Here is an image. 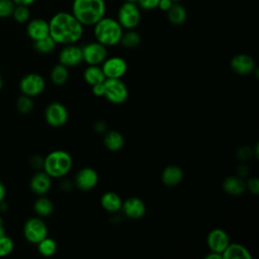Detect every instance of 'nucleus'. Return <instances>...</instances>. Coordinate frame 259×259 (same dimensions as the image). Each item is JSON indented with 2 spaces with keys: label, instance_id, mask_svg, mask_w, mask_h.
I'll return each instance as SVG.
<instances>
[{
  "label": "nucleus",
  "instance_id": "1",
  "mask_svg": "<svg viewBox=\"0 0 259 259\" xmlns=\"http://www.w3.org/2000/svg\"><path fill=\"white\" fill-rule=\"evenodd\" d=\"M50 36L61 45L76 44L84 33V26L72 12H57L49 21Z\"/></svg>",
  "mask_w": 259,
  "mask_h": 259
},
{
  "label": "nucleus",
  "instance_id": "2",
  "mask_svg": "<svg viewBox=\"0 0 259 259\" xmlns=\"http://www.w3.org/2000/svg\"><path fill=\"white\" fill-rule=\"evenodd\" d=\"M105 13L104 0H73L72 14L83 26H93Z\"/></svg>",
  "mask_w": 259,
  "mask_h": 259
},
{
  "label": "nucleus",
  "instance_id": "3",
  "mask_svg": "<svg viewBox=\"0 0 259 259\" xmlns=\"http://www.w3.org/2000/svg\"><path fill=\"white\" fill-rule=\"evenodd\" d=\"M122 33L123 28L112 17L104 16L93 25L95 39L105 47H113L119 44Z\"/></svg>",
  "mask_w": 259,
  "mask_h": 259
},
{
  "label": "nucleus",
  "instance_id": "4",
  "mask_svg": "<svg viewBox=\"0 0 259 259\" xmlns=\"http://www.w3.org/2000/svg\"><path fill=\"white\" fill-rule=\"evenodd\" d=\"M73 166L71 155L64 150H55L48 154L44 159V171L52 178H61L66 176Z\"/></svg>",
  "mask_w": 259,
  "mask_h": 259
},
{
  "label": "nucleus",
  "instance_id": "5",
  "mask_svg": "<svg viewBox=\"0 0 259 259\" xmlns=\"http://www.w3.org/2000/svg\"><path fill=\"white\" fill-rule=\"evenodd\" d=\"M116 20L123 29H135L141 21V8L134 2H122L117 10Z\"/></svg>",
  "mask_w": 259,
  "mask_h": 259
},
{
  "label": "nucleus",
  "instance_id": "6",
  "mask_svg": "<svg viewBox=\"0 0 259 259\" xmlns=\"http://www.w3.org/2000/svg\"><path fill=\"white\" fill-rule=\"evenodd\" d=\"M104 97L113 104L123 103L128 96V90L126 85L121 79L106 78L103 82Z\"/></svg>",
  "mask_w": 259,
  "mask_h": 259
},
{
  "label": "nucleus",
  "instance_id": "7",
  "mask_svg": "<svg viewBox=\"0 0 259 259\" xmlns=\"http://www.w3.org/2000/svg\"><path fill=\"white\" fill-rule=\"evenodd\" d=\"M23 235L28 242L32 244H37L39 241L48 236L47 225L39 218H31L27 220L24 224Z\"/></svg>",
  "mask_w": 259,
  "mask_h": 259
},
{
  "label": "nucleus",
  "instance_id": "8",
  "mask_svg": "<svg viewBox=\"0 0 259 259\" xmlns=\"http://www.w3.org/2000/svg\"><path fill=\"white\" fill-rule=\"evenodd\" d=\"M81 50L83 61L88 65H100L107 58V47L97 40L84 45Z\"/></svg>",
  "mask_w": 259,
  "mask_h": 259
},
{
  "label": "nucleus",
  "instance_id": "9",
  "mask_svg": "<svg viewBox=\"0 0 259 259\" xmlns=\"http://www.w3.org/2000/svg\"><path fill=\"white\" fill-rule=\"evenodd\" d=\"M46 87L44 78L36 73H29L22 77L19 83V88L22 94L33 97L39 95Z\"/></svg>",
  "mask_w": 259,
  "mask_h": 259
},
{
  "label": "nucleus",
  "instance_id": "10",
  "mask_svg": "<svg viewBox=\"0 0 259 259\" xmlns=\"http://www.w3.org/2000/svg\"><path fill=\"white\" fill-rule=\"evenodd\" d=\"M69 117L68 110L66 106L61 103V102H52L50 103L46 110H45V118L46 121L54 126V127H59L64 125Z\"/></svg>",
  "mask_w": 259,
  "mask_h": 259
},
{
  "label": "nucleus",
  "instance_id": "11",
  "mask_svg": "<svg viewBox=\"0 0 259 259\" xmlns=\"http://www.w3.org/2000/svg\"><path fill=\"white\" fill-rule=\"evenodd\" d=\"M105 78L120 79L127 71V64L124 59L118 56L106 58L101 66Z\"/></svg>",
  "mask_w": 259,
  "mask_h": 259
},
{
  "label": "nucleus",
  "instance_id": "12",
  "mask_svg": "<svg viewBox=\"0 0 259 259\" xmlns=\"http://www.w3.org/2000/svg\"><path fill=\"white\" fill-rule=\"evenodd\" d=\"M98 173L91 167H84L80 169L74 178V185L83 191L93 189L98 183Z\"/></svg>",
  "mask_w": 259,
  "mask_h": 259
},
{
  "label": "nucleus",
  "instance_id": "13",
  "mask_svg": "<svg viewBox=\"0 0 259 259\" xmlns=\"http://www.w3.org/2000/svg\"><path fill=\"white\" fill-rule=\"evenodd\" d=\"M83 61L81 47L75 44L65 45L59 54L60 64L66 66L67 68L76 67Z\"/></svg>",
  "mask_w": 259,
  "mask_h": 259
},
{
  "label": "nucleus",
  "instance_id": "14",
  "mask_svg": "<svg viewBox=\"0 0 259 259\" xmlns=\"http://www.w3.org/2000/svg\"><path fill=\"white\" fill-rule=\"evenodd\" d=\"M230 244V237L228 233L223 229L211 230L206 237V245L210 251L223 253V251Z\"/></svg>",
  "mask_w": 259,
  "mask_h": 259
},
{
  "label": "nucleus",
  "instance_id": "15",
  "mask_svg": "<svg viewBox=\"0 0 259 259\" xmlns=\"http://www.w3.org/2000/svg\"><path fill=\"white\" fill-rule=\"evenodd\" d=\"M230 67L234 73L245 76L255 70V61L250 55L238 54L231 59Z\"/></svg>",
  "mask_w": 259,
  "mask_h": 259
},
{
  "label": "nucleus",
  "instance_id": "16",
  "mask_svg": "<svg viewBox=\"0 0 259 259\" xmlns=\"http://www.w3.org/2000/svg\"><path fill=\"white\" fill-rule=\"evenodd\" d=\"M120 209L126 218L139 220L146 213V204L141 198L132 196L122 201Z\"/></svg>",
  "mask_w": 259,
  "mask_h": 259
},
{
  "label": "nucleus",
  "instance_id": "17",
  "mask_svg": "<svg viewBox=\"0 0 259 259\" xmlns=\"http://www.w3.org/2000/svg\"><path fill=\"white\" fill-rule=\"evenodd\" d=\"M27 35L34 41L50 35L49 21L42 18H34L28 21L26 26Z\"/></svg>",
  "mask_w": 259,
  "mask_h": 259
},
{
  "label": "nucleus",
  "instance_id": "18",
  "mask_svg": "<svg viewBox=\"0 0 259 259\" xmlns=\"http://www.w3.org/2000/svg\"><path fill=\"white\" fill-rule=\"evenodd\" d=\"M30 189L37 195H45L52 186V177L45 171L36 172L30 179Z\"/></svg>",
  "mask_w": 259,
  "mask_h": 259
},
{
  "label": "nucleus",
  "instance_id": "19",
  "mask_svg": "<svg viewBox=\"0 0 259 259\" xmlns=\"http://www.w3.org/2000/svg\"><path fill=\"white\" fill-rule=\"evenodd\" d=\"M183 179V171L181 167L177 165L166 166L161 174L162 182L168 187H174L178 185Z\"/></svg>",
  "mask_w": 259,
  "mask_h": 259
},
{
  "label": "nucleus",
  "instance_id": "20",
  "mask_svg": "<svg viewBox=\"0 0 259 259\" xmlns=\"http://www.w3.org/2000/svg\"><path fill=\"white\" fill-rule=\"evenodd\" d=\"M223 189L230 195L238 196L246 190L245 180L239 176H228L223 181Z\"/></svg>",
  "mask_w": 259,
  "mask_h": 259
},
{
  "label": "nucleus",
  "instance_id": "21",
  "mask_svg": "<svg viewBox=\"0 0 259 259\" xmlns=\"http://www.w3.org/2000/svg\"><path fill=\"white\" fill-rule=\"evenodd\" d=\"M100 204L103 209L108 212L115 213L120 210L122 199L121 197L114 191H106L102 194L100 198Z\"/></svg>",
  "mask_w": 259,
  "mask_h": 259
},
{
  "label": "nucleus",
  "instance_id": "22",
  "mask_svg": "<svg viewBox=\"0 0 259 259\" xmlns=\"http://www.w3.org/2000/svg\"><path fill=\"white\" fill-rule=\"evenodd\" d=\"M223 259H250L252 255L249 250L239 244V243H231L227 246V248L222 253Z\"/></svg>",
  "mask_w": 259,
  "mask_h": 259
},
{
  "label": "nucleus",
  "instance_id": "23",
  "mask_svg": "<svg viewBox=\"0 0 259 259\" xmlns=\"http://www.w3.org/2000/svg\"><path fill=\"white\" fill-rule=\"evenodd\" d=\"M103 143L106 149L112 152H116L123 147L124 139L123 136L117 131H106L104 133Z\"/></svg>",
  "mask_w": 259,
  "mask_h": 259
},
{
  "label": "nucleus",
  "instance_id": "24",
  "mask_svg": "<svg viewBox=\"0 0 259 259\" xmlns=\"http://www.w3.org/2000/svg\"><path fill=\"white\" fill-rule=\"evenodd\" d=\"M83 78L85 82L91 86L103 83L106 79L101 67L98 65H89L83 73Z\"/></svg>",
  "mask_w": 259,
  "mask_h": 259
},
{
  "label": "nucleus",
  "instance_id": "25",
  "mask_svg": "<svg viewBox=\"0 0 259 259\" xmlns=\"http://www.w3.org/2000/svg\"><path fill=\"white\" fill-rule=\"evenodd\" d=\"M166 13H167L168 20L174 25L183 24L187 17L186 9L184 8L183 5L179 4L178 2H174Z\"/></svg>",
  "mask_w": 259,
  "mask_h": 259
},
{
  "label": "nucleus",
  "instance_id": "26",
  "mask_svg": "<svg viewBox=\"0 0 259 259\" xmlns=\"http://www.w3.org/2000/svg\"><path fill=\"white\" fill-rule=\"evenodd\" d=\"M69 77L68 68L62 64H57L51 71V80L55 85H63Z\"/></svg>",
  "mask_w": 259,
  "mask_h": 259
},
{
  "label": "nucleus",
  "instance_id": "27",
  "mask_svg": "<svg viewBox=\"0 0 259 259\" xmlns=\"http://www.w3.org/2000/svg\"><path fill=\"white\" fill-rule=\"evenodd\" d=\"M141 35L135 29H126L122 33L119 44H121L126 49H135L141 44Z\"/></svg>",
  "mask_w": 259,
  "mask_h": 259
},
{
  "label": "nucleus",
  "instance_id": "28",
  "mask_svg": "<svg viewBox=\"0 0 259 259\" xmlns=\"http://www.w3.org/2000/svg\"><path fill=\"white\" fill-rule=\"evenodd\" d=\"M33 208H34L35 212L38 215H40V217H48V215H50L53 212L54 205H53V202H52L51 199L40 195V197H38L34 201Z\"/></svg>",
  "mask_w": 259,
  "mask_h": 259
},
{
  "label": "nucleus",
  "instance_id": "29",
  "mask_svg": "<svg viewBox=\"0 0 259 259\" xmlns=\"http://www.w3.org/2000/svg\"><path fill=\"white\" fill-rule=\"evenodd\" d=\"M37 250L40 255L45 257H51L57 252V243L54 239L49 238L48 236L39 241L37 244Z\"/></svg>",
  "mask_w": 259,
  "mask_h": 259
},
{
  "label": "nucleus",
  "instance_id": "30",
  "mask_svg": "<svg viewBox=\"0 0 259 259\" xmlns=\"http://www.w3.org/2000/svg\"><path fill=\"white\" fill-rule=\"evenodd\" d=\"M56 45H57V42L52 38V36L48 35L40 39L34 40L33 47L36 52H38L40 54H48V53H51L52 51H54V49L56 48Z\"/></svg>",
  "mask_w": 259,
  "mask_h": 259
},
{
  "label": "nucleus",
  "instance_id": "31",
  "mask_svg": "<svg viewBox=\"0 0 259 259\" xmlns=\"http://www.w3.org/2000/svg\"><path fill=\"white\" fill-rule=\"evenodd\" d=\"M16 107L17 110L23 114L29 113L33 109V101L30 96L22 94L18 97L16 101Z\"/></svg>",
  "mask_w": 259,
  "mask_h": 259
},
{
  "label": "nucleus",
  "instance_id": "32",
  "mask_svg": "<svg viewBox=\"0 0 259 259\" xmlns=\"http://www.w3.org/2000/svg\"><path fill=\"white\" fill-rule=\"evenodd\" d=\"M12 16L19 23L27 22L29 20V17H30V12H29L28 6L15 5L14 10L12 12Z\"/></svg>",
  "mask_w": 259,
  "mask_h": 259
},
{
  "label": "nucleus",
  "instance_id": "33",
  "mask_svg": "<svg viewBox=\"0 0 259 259\" xmlns=\"http://www.w3.org/2000/svg\"><path fill=\"white\" fill-rule=\"evenodd\" d=\"M14 243L12 239L6 235L0 238V257H5L13 251Z\"/></svg>",
  "mask_w": 259,
  "mask_h": 259
},
{
  "label": "nucleus",
  "instance_id": "34",
  "mask_svg": "<svg viewBox=\"0 0 259 259\" xmlns=\"http://www.w3.org/2000/svg\"><path fill=\"white\" fill-rule=\"evenodd\" d=\"M15 4L12 0H0V17L6 18L12 15Z\"/></svg>",
  "mask_w": 259,
  "mask_h": 259
},
{
  "label": "nucleus",
  "instance_id": "35",
  "mask_svg": "<svg viewBox=\"0 0 259 259\" xmlns=\"http://www.w3.org/2000/svg\"><path fill=\"white\" fill-rule=\"evenodd\" d=\"M253 155V150L247 146H242L240 147L237 152H236V156L239 160L241 161H247L249 160Z\"/></svg>",
  "mask_w": 259,
  "mask_h": 259
},
{
  "label": "nucleus",
  "instance_id": "36",
  "mask_svg": "<svg viewBox=\"0 0 259 259\" xmlns=\"http://www.w3.org/2000/svg\"><path fill=\"white\" fill-rule=\"evenodd\" d=\"M245 183H246V189H248L252 194L257 195L259 193V180H258V178L251 177L247 181H245Z\"/></svg>",
  "mask_w": 259,
  "mask_h": 259
},
{
  "label": "nucleus",
  "instance_id": "37",
  "mask_svg": "<svg viewBox=\"0 0 259 259\" xmlns=\"http://www.w3.org/2000/svg\"><path fill=\"white\" fill-rule=\"evenodd\" d=\"M159 0H138L137 4L141 9L144 10H153L158 7Z\"/></svg>",
  "mask_w": 259,
  "mask_h": 259
},
{
  "label": "nucleus",
  "instance_id": "38",
  "mask_svg": "<svg viewBox=\"0 0 259 259\" xmlns=\"http://www.w3.org/2000/svg\"><path fill=\"white\" fill-rule=\"evenodd\" d=\"M173 3L174 2L172 0H159L157 8H159L160 10H162L164 12H167Z\"/></svg>",
  "mask_w": 259,
  "mask_h": 259
},
{
  "label": "nucleus",
  "instance_id": "39",
  "mask_svg": "<svg viewBox=\"0 0 259 259\" xmlns=\"http://www.w3.org/2000/svg\"><path fill=\"white\" fill-rule=\"evenodd\" d=\"M92 92L95 96H98V97H102L104 95V86H103V83H99V84H96V85H93L92 86Z\"/></svg>",
  "mask_w": 259,
  "mask_h": 259
},
{
  "label": "nucleus",
  "instance_id": "40",
  "mask_svg": "<svg viewBox=\"0 0 259 259\" xmlns=\"http://www.w3.org/2000/svg\"><path fill=\"white\" fill-rule=\"evenodd\" d=\"M94 130L99 134H104L107 131V124L103 120H97L94 123Z\"/></svg>",
  "mask_w": 259,
  "mask_h": 259
},
{
  "label": "nucleus",
  "instance_id": "41",
  "mask_svg": "<svg viewBox=\"0 0 259 259\" xmlns=\"http://www.w3.org/2000/svg\"><path fill=\"white\" fill-rule=\"evenodd\" d=\"M248 173H249V169H248V167L246 165L241 164V165L238 166V168H237V176H239L241 178H244V177H246L248 175Z\"/></svg>",
  "mask_w": 259,
  "mask_h": 259
},
{
  "label": "nucleus",
  "instance_id": "42",
  "mask_svg": "<svg viewBox=\"0 0 259 259\" xmlns=\"http://www.w3.org/2000/svg\"><path fill=\"white\" fill-rule=\"evenodd\" d=\"M30 164H31V166H32L33 168L38 169V168L42 167V165H44V159H41V158L38 157V156H35V157H33V158L30 160Z\"/></svg>",
  "mask_w": 259,
  "mask_h": 259
},
{
  "label": "nucleus",
  "instance_id": "43",
  "mask_svg": "<svg viewBox=\"0 0 259 259\" xmlns=\"http://www.w3.org/2000/svg\"><path fill=\"white\" fill-rule=\"evenodd\" d=\"M204 258H205V259H223V256H222L221 253L213 252V251H209V253L206 254Z\"/></svg>",
  "mask_w": 259,
  "mask_h": 259
},
{
  "label": "nucleus",
  "instance_id": "44",
  "mask_svg": "<svg viewBox=\"0 0 259 259\" xmlns=\"http://www.w3.org/2000/svg\"><path fill=\"white\" fill-rule=\"evenodd\" d=\"M15 5H24V6H29L32 3L35 2V0H12Z\"/></svg>",
  "mask_w": 259,
  "mask_h": 259
},
{
  "label": "nucleus",
  "instance_id": "45",
  "mask_svg": "<svg viewBox=\"0 0 259 259\" xmlns=\"http://www.w3.org/2000/svg\"><path fill=\"white\" fill-rule=\"evenodd\" d=\"M72 186H73V185H72L71 181H69V180H63V181L60 183V187H61V189H63V190H69V189H71Z\"/></svg>",
  "mask_w": 259,
  "mask_h": 259
},
{
  "label": "nucleus",
  "instance_id": "46",
  "mask_svg": "<svg viewBox=\"0 0 259 259\" xmlns=\"http://www.w3.org/2000/svg\"><path fill=\"white\" fill-rule=\"evenodd\" d=\"M5 193H6L5 186L0 182V202L3 201V199H4V197H5Z\"/></svg>",
  "mask_w": 259,
  "mask_h": 259
},
{
  "label": "nucleus",
  "instance_id": "47",
  "mask_svg": "<svg viewBox=\"0 0 259 259\" xmlns=\"http://www.w3.org/2000/svg\"><path fill=\"white\" fill-rule=\"evenodd\" d=\"M5 235V230H4V227H3V222H2V219L0 217V238L2 236Z\"/></svg>",
  "mask_w": 259,
  "mask_h": 259
},
{
  "label": "nucleus",
  "instance_id": "48",
  "mask_svg": "<svg viewBox=\"0 0 259 259\" xmlns=\"http://www.w3.org/2000/svg\"><path fill=\"white\" fill-rule=\"evenodd\" d=\"M122 2H134V3H137L138 0H121Z\"/></svg>",
  "mask_w": 259,
  "mask_h": 259
},
{
  "label": "nucleus",
  "instance_id": "49",
  "mask_svg": "<svg viewBox=\"0 0 259 259\" xmlns=\"http://www.w3.org/2000/svg\"><path fill=\"white\" fill-rule=\"evenodd\" d=\"M2 87V78H1V73H0V89Z\"/></svg>",
  "mask_w": 259,
  "mask_h": 259
},
{
  "label": "nucleus",
  "instance_id": "50",
  "mask_svg": "<svg viewBox=\"0 0 259 259\" xmlns=\"http://www.w3.org/2000/svg\"><path fill=\"white\" fill-rule=\"evenodd\" d=\"M173 2H179V1H181V0H172Z\"/></svg>",
  "mask_w": 259,
  "mask_h": 259
}]
</instances>
